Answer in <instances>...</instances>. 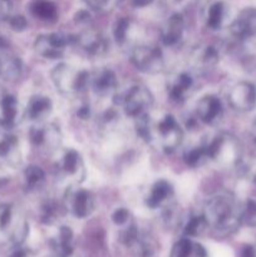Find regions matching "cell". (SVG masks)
I'll list each match as a JSON object with an SVG mask.
<instances>
[{
    "instance_id": "obj_6",
    "label": "cell",
    "mask_w": 256,
    "mask_h": 257,
    "mask_svg": "<svg viewBox=\"0 0 256 257\" xmlns=\"http://www.w3.org/2000/svg\"><path fill=\"white\" fill-rule=\"evenodd\" d=\"M131 62L136 69L146 74H157L165 68V58L160 48L140 45L131 54Z\"/></svg>"
},
{
    "instance_id": "obj_9",
    "label": "cell",
    "mask_w": 256,
    "mask_h": 257,
    "mask_svg": "<svg viewBox=\"0 0 256 257\" xmlns=\"http://www.w3.org/2000/svg\"><path fill=\"white\" fill-rule=\"evenodd\" d=\"M74 45H78L90 57L99 58L108 52L109 43L102 33L89 29L74 35Z\"/></svg>"
},
{
    "instance_id": "obj_26",
    "label": "cell",
    "mask_w": 256,
    "mask_h": 257,
    "mask_svg": "<svg viewBox=\"0 0 256 257\" xmlns=\"http://www.w3.org/2000/svg\"><path fill=\"white\" fill-rule=\"evenodd\" d=\"M225 18V5L221 2H216L210 5L206 15V24L210 29H220Z\"/></svg>"
},
{
    "instance_id": "obj_15",
    "label": "cell",
    "mask_w": 256,
    "mask_h": 257,
    "mask_svg": "<svg viewBox=\"0 0 256 257\" xmlns=\"http://www.w3.org/2000/svg\"><path fill=\"white\" fill-rule=\"evenodd\" d=\"M197 118L206 124H213L222 115L221 100L215 95H205L197 103Z\"/></svg>"
},
{
    "instance_id": "obj_21",
    "label": "cell",
    "mask_w": 256,
    "mask_h": 257,
    "mask_svg": "<svg viewBox=\"0 0 256 257\" xmlns=\"http://www.w3.org/2000/svg\"><path fill=\"white\" fill-rule=\"evenodd\" d=\"M193 85V80L187 73H180L168 84V94L175 102H183Z\"/></svg>"
},
{
    "instance_id": "obj_45",
    "label": "cell",
    "mask_w": 256,
    "mask_h": 257,
    "mask_svg": "<svg viewBox=\"0 0 256 257\" xmlns=\"http://www.w3.org/2000/svg\"><path fill=\"white\" fill-rule=\"evenodd\" d=\"M252 136H253V140L256 141V122H255V124L252 125Z\"/></svg>"
},
{
    "instance_id": "obj_18",
    "label": "cell",
    "mask_w": 256,
    "mask_h": 257,
    "mask_svg": "<svg viewBox=\"0 0 256 257\" xmlns=\"http://www.w3.org/2000/svg\"><path fill=\"white\" fill-rule=\"evenodd\" d=\"M90 85L95 94L105 97V95H109L115 92L118 80L114 73L110 69H100L93 77H90Z\"/></svg>"
},
{
    "instance_id": "obj_43",
    "label": "cell",
    "mask_w": 256,
    "mask_h": 257,
    "mask_svg": "<svg viewBox=\"0 0 256 257\" xmlns=\"http://www.w3.org/2000/svg\"><path fill=\"white\" fill-rule=\"evenodd\" d=\"M252 250L250 247H246L242 252V257H252Z\"/></svg>"
},
{
    "instance_id": "obj_3",
    "label": "cell",
    "mask_w": 256,
    "mask_h": 257,
    "mask_svg": "<svg viewBox=\"0 0 256 257\" xmlns=\"http://www.w3.org/2000/svg\"><path fill=\"white\" fill-rule=\"evenodd\" d=\"M208 160L223 166L236 165L240 161V147L237 141L227 135H218L203 143Z\"/></svg>"
},
{
    "instance_id": "obj_28",
    "label": "cell",
    "mask_w": 256,
    "mask_h": 257,
    "mask_svg": "<svg viewBox=\"0 0 256 257\" xmlns=\"http://www.w3.org/2000/svg\"><path fill=\"white\" fill-rule=\"evenodd\" d=\"M25 187L29 191H34L39 188L45 181V173L38 166H29L24 171Z\"/></svg>"
},
{
    "instance_id": "obj_41",
    "label": "cell",
    "mask_w": 256,
    "mask_h": 257,
    "mask_svg": "<svg viewBox=\"0 0 256 257\" xmlns=\"http://www.w3.org/2000/svg\"><path fill=\"white\" fill-rule=\"evenodd\" d=\"M78 115H79V118H82V119H87V118L90 115L89 105H87V104L82 105V107L78 109Z\"/></svg>"
},
{
    "instance_id": "obj_25",
    "label": "cell",
    "mask_w": 256,
    "mask_h": 257,
    "mask_svg": "<svg viewBox=\"0 0 256 257\" xmlns=\"http://www.w3.org/2000/svg\"><path fill=\"white\" fill-rule=\"evenodd\" d=\"M30 13L43 22H55L58 18V8L50 0H34L30 4Z\"/></svg>"
},
{
    "instance_id": "obj_14",
    "label": "cell",
    "mask_w": 256,
    "mask_h": 257,
    "mask_svg": "<svg viewBox=\"0 0 256 257\" xmlns=\"http://www.w3.org/2000/svg\"><path fill=\"white\" fill-rule=\"evenodd\" d=\"M230 30L238 39L256 37V9L247 8L242 10L232 22Z\"/></svg>"
},
{
    "instance_id": "obj_37",
    "label": "cell",
    "mask_w": 256,
    "mask_h": 257,
    "mask_svg": "<svg viewBox=\"0 0 256 257\" xmlns=\"http://www.w3.org/2000/svg\"><path fill=\"white\" fill-rule=\"evenodd\" d=\"M9 25L14 32H24L28 27V22L23 15H13L9 20Z\"/></svg>"
},
{
    "instance_id": "obj_29",
    "label": "cell",
    "mask_w": 256,
    "mask_h": 257,
    "mask_svg": "<svg viewBox=\"0 0 256 257\" xmlns=\"http://www.w3.org/2000/svg\"><path fill=\"white\" fill-rule=\"evenodd\" d=\"M183 158H185V162L188 166H191V167H198V166L203 165L208 160V156L206 153L205 147L200 146V147H193L191 150H188L185 153V156H183Z\"/></svg>"
},
{
    "instance_id": "obj_27",
    "label": "cell",
    "mask_w": 256,
    "mask_h": 257,
    "mask_svg": "<svg viewBox=\"0 0 256 257\" xmlns=\"http://www.w3.org/2000/svg\"><path fill=\"white\" fill-rule=\"evenodd\" d=\"M57 252L60 257H68L73 252V232L69 227H60L57 238Z\"/></svg>"
},
{
    "instance_id": "obj_11",
    "label": "cell",
    "mask_w": 256,
    "mask_h": 257,
    "mask_svg": "<svg viewBox=\"0 0 256 257\" xmlns=\"http://www.w3.org/2000/svg\"><path fill=\"white\" fill-rule=\"evenodd\" d=\"M228 103L236 110L247 112L256 104V89L247 82H240L233 85L228 92Z\"/></svg>"
},
{
    "instance_id": "obj_24",
    "label": "cell",
    "mask_w": 256,
    "mask_h": 257,
    "mask_svg": "<svg viewBox=\"0 0 256 257\" xmlns=\"http://www.w3.org/2000/svg\"><path fill=\"white\" fill-rule=\"evenodd\" d=\"M171 257H208V255L202 245L190 238H183L175 243Z\"/></svg>"
},
{
    "instance_id": "obj_17",
    "label": "cell",
    "mask_w": 256,
    "mask_h": 257,
    "mask_svg": "<svg viewBox=\"0 0 256 257\" xmlns=\"http://www.w3.org/2000/svg\"><path fill=\"white\" fill-rule=\"evenodd\" d=\"M20 152L18 140L7 132H0V166L19 165Z\"/></svg>"
},
{
    "instance_id": "obj_36",
    "label": "cell",
    "mask_w": 256,
    "mask_h": 257,
    "mask_svg": "<svg viewBox=\"0 0 256 257\" xmlns=\"http://www.w3.org/2000/svg\"><path fill=\"white\" fill-rule=\"evenodd\" d=\"M242 220H245L248 225H256V202L248 201L242 210Z\"/></svg>"
},
{
    "instance_id": "obj_33",
    "label": "cell",
    "mask_w": 256,
    "mask_h": 257,
    "mask_svg": "<svg viewBox=\"0 0 256 257\" xmlns=\"http://www.w3.org/2000/svg\"><path fill=\"white\" fill-rule=\"evenodd\" d=\"M130 30V20L125 18H120L115 22L114 29H113V35L118 44H124L127 40V34Z\"/></svg>"
},
{
    "instance_id": "obj_39",
    "label": "cell",
    "mask_w": 256,
    "mask_h": 257,
    "mask_svg": "<svg viewBox=\"0 0 256 257\" xmlns=\"http://www.w3.org/2000/svg\"><path fill=\"white\" fill-rule=\"evenodd\" d=\"M112 220L115 225H125V223L130 221V212H128L125 208H117V210L113 212L112 215Z\"/></svg>"
},
{
    "instance_id": "obj_4",
    "label": "cell",
    "mask_w": 256,
    "mask_h": 257,
    "mask_svg": "<svg viewBox=\"0 0 256 257\" xmlns=\"http://www.w3.org/2000/svg\"><path fill=\"white\" fill-rule=\"evenodd\" d=\"M114 103L120 105L127 115L137 118L152 107L153 95L147 88L137 84L130 87L122 94H118V99L114 98Z\"/></svg>"
},
{
    "instance_id": "obj_7",
    "label": "cell",
    "mask_w": 256,
    "mask_h": 257,
    "mask_svg": "<svg viewBox=\"0 0 256 257\" xmlns=\"http://www.w3.org/2000/svg\"><path fill=\"white\" fill-rule=\"evenodd\" d=\"M155 128L158 143L165 152H173L182 142L183 132L173 115L166 114Z\"/></svg>"
},
{
    "instance_id": "obj_2",
    "label": "cell",
    "mask_w": 256,
    "mask_h": 257,
    "mask_svg": "<svg viewBox=\"0 0 256 257\" xmlns=\"http://www.w3.org/2000/svg\"><path fill=\"white\" fill-rule=\"evenodd\" d=\"M50 75L57 89L64 95L85 92L90 84V75L85 70H77L65 63L55 65Z\"/></svg>"
},
{
    "instance_id": "obj_30",
    "label": "cell",
    "mask_w": 256,
    "mask_h": 257,
    "mask_svg": "<svg viewBox=\"0 0 256 257\" xmlns=\"http://www.w3.org/2000/svg\"><path fill=\"white\" fill-rule=\"evenodd\" d=\"M207 227L208 225L203 216H195V217H191L188 220L185 227V233L190 237H195V236L202 235Z\"/></svg>"
},
{
    "instance_id": "obj_34",
    "label": "cell",
    "mask_w": 256,
    "mask_h": 257,
    "mask_svg": "<svg viewBox=\"0 0 256 257\" xmlns=\"http://www.w3.org/2000/svg\"><path fill=\"white\" fill-rule=\"evenodd\" d=\"M28 232H29V227H28V223L25 220L18 221L14 225V228L12 231V240L15 243H22L24 242V240L27 238Z\"/></svg>"
},
{
    "instance_id": "obj_35",
    "label": "cell",
    "mask_w": 256,
    "mask_h": 257,
    "mask_svg": "<svg viewBox=\"0 0 256 257\" xmlns=\"http://www.w3.org/2000/svg\"><path fill=\"white\" fill-rule=\"evenodd\" d=\"M13 218H14V213H13L12 206H0V230H8L12 226Z\"/></svg>"
},
{
    "instance_id": "obj_38",
    "label": "cell",
    "mask_w": 256,
    "mask_h": 257,
    "mask_svg": "<svg viewBox=\"0 0 256 257\" xmlns=\"http://www.w3.org/2000/svg\"><path fill=\"white\" fill-rule=\"evenodd\" d=\"M13 17V0H0V22H8Z\"/></svg>"
},
{
    "instance_id": "obj_32",
    "label": "cell",
    "mask_w": 256,
    "mask_h": 257,
    "mask_svg": "<svg viewBox=\"0 0 256 257\" xmlns=\"http://www.w3.org/2000/svg\"><path fill=\"white\" fill-rule=\"evenodd\" d=\"M84 3L94 12L108 13L117 8L122 0H84Z\"/></svg>"
},
{
    "instance_id": "obj_23",
    "label": "cell",
    "mask_w": 256,
    "mask_h": 257,
    "mask_svg": "<svg viewBox=\"0 0 256 257\" xmlns=\"http://www.w3.org/2000/svg\"><path fill=\"white\" fill-rule=\"evenodd\" d=\"M17 98L12 94H5L0 99V125L3 128H12L17 120Z\"/></svg>"
},
{
    "instance_id": "obj_19",
    "label": "cell",
    "mask_w": 256,
    "mask_h": 257,
    "mask_svg": "<svg viewBox=\"0 0 256 257\" xmlns=\"http://www.w3.org/2000/svg\"><path fill=\"white\" fill-rule=\"evenodd\" d=\"M173 195V188L170 182L165 180H160L152 186L150 193H148L147 198H146V205L150 208L155 210V208L161 207L163 203L167 202Z\"/></svg>"
},
{
    "instance_id": "obj_16",
    "label": "cell",
    "mask_w": 256,
    "mask_h": 257,
    "mask_svg": "<svg viewBox=\"0 0 256 257\" xmlns=\"http://www.w3.org/2000/svg\"><path fill=\"white\" fill-rule=\"evenodd\" d=\"M183 33H185V19L180 13H175L163 25L161 30V40L167 47H173L182 39Z\"/></svg>"
},
{
    "instance_id": "obj_42",
    "label": "cell",
    "mask_w": 256,
    "mask_h": 257,
    "mask_svg": "<svg viewBox=\"0 0 256 257\" xmlns=\"http://www.w3.org/2000/svg\"><path fill=\"white\" fill-rule=\"evenodd\" d=\"M153 0H133V5L138 8H143V7H147L152 3Z\"/></svg>"
},
{
    "instance_id": "obj_8",
    "label": "cell",
    "mask_w": 256,
    "mask_h": 257,
    "mask_svg": "<svg viewBox=\"0 0 256 257\" xmlns=\"http://www.w3.org/2000/svg\"><path fill=\"white\" fill-rule=\"evenodd\" d=\"M67 207L75 217L85 218L92 215L95 207L94 196L87 190L70 187L67 192Z\"/></svg>"
},
{
    "instance_id": "obj_40",
    "label": "cell",
    "mask_w": 256,
    "mask_h": 257,
    "mask_svg": "<svg viewBox=\"0 0 256 257\" xmlns=\"http://www.w3.org/2000/svg\"><path fill=\"white\" fill-rule=\"evenodd\" d=\"M75 20H77L78 23H88L90 20V17L87 12L80 10V12H78L77 14H75Z\"/></svg>"
},
{
    "instance_id": "obj_22",
    "label": "cell",
    "mask_w": 256,
    "mask_h": 257,
    "mask_svg": "<svg viewBox=\"0 0 256 257\" xmlns=\"http://www.w3.org/2000/svg\"><path fill=\"white\" fill-rule=\"evenodd\" d=\"M23 72L22 60L13 54V52L8 53L7 55L0 58V77L5 80L19 79Z\"/></svg>"
},
{
    "instance_id": "obj_10",
    "label": "cell",
    "mask_w": 256,
    "mask_h": 257,
    "mask_svg": "<svg viewBox=\"0 0 256 257\" xmlns=\"http://www.w3.org/2000/svg\"><path fill=\"white\" fill-rule=\"evenodd\" d=\"M30 141L37 147L43 148L47 152L57 150L62 143V133L55 124L35 125L29 132Z\"/></svg>"
},
{
    "instance_id": "obj_5",
    "label": "cell",
    "mask_w": 256,
    "mask_h": 257,
    "mask_svg": "<svg viewBox=\"0 0 256 257\" xmlns=\"http://www.w3.org/2000/svg\"><path fill=\"white\" fill-rule=\"evenodd\" d=\"M74 45V35L65 33H49L37 37L34 49L40 57L47 59H58L64 54L65 49Z\"/></svg>"
},
{
    "instance_id": "obj_12",
    "label": "cell",
    "mask_w": 256,
    "mask_h": 257,
    "mask_svg": "<svg viewBox=\"0 0 256 257\" xmlns=\"http://www.w3.org/2000/svg\"><path fill=\"white\" fill-rule=\"evenodd\" d=\"M58 171H59V175L62 177L67 178L74 183L82 182L85 176L82 158H80L79 153L74 150L65 151L62 160H60L59 166H58Z\"/></svg>"
},
{
    "instance_id": "obj_44",
    "label": "cell",
    "mask_w": 256,
    "mask_h": 257,
    "mask_svg": "<svg viewBox=\"0 0 256 257\" xmlns=\"http://www.w3.org/2000/svg\"><path fill=\"white\" fill-rule=\"evenodd\" d=\"M12 257H25V252H24V251H22V250L17 251V252L13 253Z\"/></svg>"
},
{
    "instance_id": "obj_1",
    "label": "cell",
    "mask_w": 256,
    "mask_h": 257,
    "mask_svg": "<svg viewBox=\"0 0 256 257\" xmlns=\"http://www.w3.org/2000/svg\"><path fill=\"white\" fill-rule=\"evenodd\" d=\"M203 217L208 227L220 233H231L242 221V210L231 193H216L206 202Z\"/></svg>"
},
{
    "instance_id": "obj_20",
    "label": "cell",
    "mask_w": 256,
    "mask_h": 257,
    "mask_svg": "<svg viewBox=\"0 0 256 257\" xmlns=\"http://www.w3.org/2000/svg\"><path fill=\"white\" fill-rule=\"evenodd\" d=\"M52 109L53 104L49 98L45 95H33L28 102L25 113L30 120L39 122V120L44 119L47 115H49L52 113Z\"/></svg>"
},
{
    "instance_id": "obj_13",
    "label": "cell",
    "mask_w": 256,
    "mask_h": 257,
    "mask_svg": "<svg viewBox=\"0 0 256 257\" xmlns=\"http://www.w3.org/2000/svg\"><path fill=\"white\" fill-rule=\"evenodd\" d=\"M218 53L211 45H203V47H196L191 52L190 64L195 72L200 74H206L212 70L218 63Z\"/></svg>"
},
{
    "instance_id": "obj_31",
    "label": "cell",
    "mask_w": 256,
    "mask_h": 257,
    "mask_svg": "<svg viewBox=\"0 0 256 257\" xmlns=\"http://www.w3.org/2000/svg\"><path fill=\"white\" fill-rule=\"evenodd\" d=\"M60 208L59 205L54 202V201H47V202L43 205L42 207V213H40V217L44 223H53L57 221V217L59 216Z\"/></svg>"
}]
</instances>
